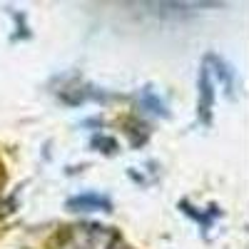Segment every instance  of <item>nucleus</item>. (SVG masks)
Instances as JSON below:
<instances>
[{"label": "nucleus", "instance_id": "f257e3e1", "mask_svg": "<svg viewBox=\"0 0 249 249\" xmlns=\"http://www.w3.org/2000/svg\"><path fill=\"white\" fill-rule=\"evenodd\" d=\"M70 210H110V202L100 195H80L68 202Z\"/></svg>", "mask_w": 249, "mask_h": 249}, {"label": "nucleus", "instance_id": "f03ea898", "mask_svg": "<svg viewBox=\"0 0 249 249\" xmlns=\"http://www.w3.org/2000/svg\"><path fill=\"white\" fill-rule=\"evenodd\" d=\"M199 85H202V102H199V112L204 115V122L210 120V107H212V77L210 70H202L199 75Z\"/></svg>", "mask_w": 249, "mask_h": 249}]
</instances>
